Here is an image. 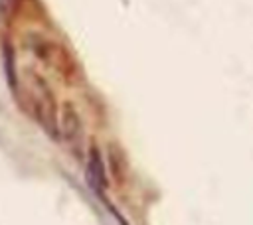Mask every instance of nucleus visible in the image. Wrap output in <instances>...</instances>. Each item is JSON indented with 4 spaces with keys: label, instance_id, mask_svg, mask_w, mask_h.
I'll list each match as a JSON object with an SVG mask.
<instances>
[{
    "label": "nucleus",
    "instance_id": "1",
    "mask_svg": "<svg viewBox=\"0 0 253 225\" xmlns=\"http://www.w3.org/2000/svg\"><path fill=\"white\" fill-rule=\"evenodd\" d=\"M28 97H30V109L36 116V120L42 124V128L57 138L59 136V114L57 105L53 99L51 89L40 75H30L28 79Z\"/></svg>",
    "mask_w": 253,
    "mask_h": 225
},
{
    "label": "nucleus",
    "instance_id": "2",
    "mask_svg": "<svg viewBox=\"0 0 253 225\" xmlns=\"http://www.w3.org/2000/svg\"><path fill=\"white\" fill-rule=\"evenodd\" d=\"M59 136H63L71 146H79L83 136V122L77 109L71 103H65L59 111Z\"/></svg>",
    "mask_w": 253,
    "mask_h": 225
},
{
    "label": "nucleus",
    "instance_id": "3",
    "mask_svg": "<svg viewBox=\"0 0 253 225\" xmlns=\"http://www.w3.org/2000/svg\"><path fill=\"white\" fill-rule=\"evenodd\" d=\"M87 180L91 184V188L101 195L103 189L107 188L109 180H107V170H105V162H103V154L99 152L97 146L89 148V156H87Z\"/></svg>",
    "mask_w": 253,
    "mask_h": 225
},
{
    "label": "nucleus",
    "instance_id": "4",
    "mask_svg": "<svg viewBox=\"0 0 253 225\" xmlns=\"http://www.w3.org/2000/svg\"><path fill=\"white\" fill-rule=\"evenodd\" d=\"M4 69H6V77L8 83L14 91H18V77H16V67H14V51L10 45L4 47Z\"/></svg>",
    "mask_w": 253,
    "mask_h": 225
},
{
    "label": "nucleus",
    "instance_id": "5",
    "mask_svg": "<svg viewBox=\"0 0 253 225\" xmlns=\"http://www.w3.org/2000/svg\"><path fill=\"white\" fill-rule=\"evenodd\" d=\"M109 164H111V172L115 176V180H123V170H121V164H117L115 160V152H113V146H109Z\"/></svg>",
    "mask_w": 253,
    "mask_h": 225
}]
</instances>
